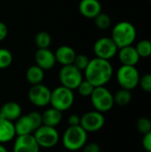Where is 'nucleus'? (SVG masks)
Wrapping results in <instances>:
<instances>
[{
	"label": "nucleus",
	"mask_w": 151,
	"mask_h": 152,
	"mask_svg": "<svg viewBox=\"0 0 151 152\" xmlns=\"http://www.w3.org/2000/svg\"><path fill=\"white\" fill-rule=\"evenodd\" d=\"M85 79L94 87L105 86L113 77V66L109 61L94 57L85 69Z\"/></svg>",
	"instance_id": "1"
},
{
	"label": "nucleus",
	"mask_w": 151,
	"mask_h": 152,
	"mask_svg": "<svg viewBox=\"0 0 151 152\" xmlns=\"http://www.w3.org/2000/svg\"><path fill=\"white\" fill-rule=\"evenodd\" d=\"M137 37L135 26L127 20L117 22L112 28L111 38L118 47V49L133 45Z\"/></svg>",
	"instance_id": "2"
},
{
	"label": "nucleus",
	"mask_w": 151,
	"mask_h": 152,
	"mask_svg": "<svg viewBox=\"0 0 151 152\" xmlns=\"http://www.w3.org/2000/svg\"><path fill=\"white\" fill-rule=\"evenodd\" d=\"M88 134L80 126H69L62 134L61 142L63 147L69 151L82 150L87 142Z\"/></svg>",
	"instance_id": "3"
},
{
	"label": "nucleus",
	"mask_w": 151,
	"mask_h": 152,
	"mask_svg": "<svg viewBox=\"0 0 151 152\" xmlns=\"http://www.w3.org/2000/svg\"><path fill=\"white\" fill-rule=\"evenodd\" d=\"M13 124L16 136L33 134L34 132L43 125L42 114L37 111H31L26 115H21Z\"/></svg>",
	"instance_id": "4"
},
{
	"label": "nucleus",
	"mask_w": 151,
	"mask_h": 152,
	"mask_svg": "<svg viewBox=\"0 0 151 152\" xmlns=\"http://www.w3.org/2000/svg\"><path fill=\"white\" fill-rule=\"evenodd\" d=\"M75 102V94L73 90L60 86L55 87L51 94L50 104L53 108L64 112L69 110Z\"/></svg>",
	"instance_id": "5"
},
{
	"label": "nucleus",
	"mask_w": 151,
	"mask_h": 152,
	"mask_svg": "<svg viewBox=\"0 0 151 152\" xmlns=\"http://www.w3.org/2000/svg\"><path fill=\"white\" fill-rule=\"evenodd\" d=\"M90 99L94 110H97L101 113L109 111L115 105L113 94L105 86L95 87L92 95L90 96Z\"/></svg>",
	"instance_id": "6"
},
{
	"label": "nucleus",
	"mask_w": 151,
	"mask_h": 152,
	"mask_svg": "<svg viewBox=\"0 0 151 152\" xmlns=\"http://www.w3.org/2000/svg\"><path fill=\"white\" fill-rule=\"evenodd\" d=\"M116 77L122 89L132 91L139 86L141 76L135 66L121 65L117 71Z\"/></svg>",
	"instance_id": "7"
},
{
	"label": "nucleus",
	"mask_w": 151,
	"mask_h": 152,
	"mask_svg": "<svg viewBox=\"0 0 151 152\" xmlns=\"http://www.w3.org/2000/svg\"><path fill=\"white\" fill-rule=\"evenodd\" d=\"M40 149H51L57 145L60 141V134L55 127L42 125L33 134Z\"/></svg>",
	"instance_id": "8"
},
{
	"label": "nucleus",
	"mask_w": 151,
	"mask_h": 152,
	"mask_svg": "<svg viewBox=\"0 0 151 152\" xmlns=\"http://www.w3.org/2000/svg\"><path fill=\"white\" fill-rule=\"evenodd\" d=\"M61 86L70 90H77L80 83L84 80L82 71L77 69L73 64L62 66L59 72Z\"/></svg>",
	"instance_id": "9"
},
{
	"label": "nucleus",
	"mask_w": 151,
	"mask_h": 152,
	"mask_svg": "<svg viewBox=\"0 0 151 152\" xmlns=\"http://www.w3.org/2000/svg\"><path fill=\"white\" fill-rule=\"evenodd\" d=\"M118 52V47L111 37H103L97 39L93 45V53L95 57L109 61L114 58Z\"/></svg>",
	"instance_id": "10"
},
{
	"label": "nucleus",
	"mask_w": 151,
	"mask_h": 152,
	"mask_svg": "<svg viewBox=\"0 0 151 152\" xmlns=\"http://www.w3.org/2000/svg\"><path fill=\"white\" fill-rule=\"evenodd\" d=\"M52 91L48 86L43 84L31 86L28 92L29 102L36 107L42 108L50 104Z\"/></svg>",
	"instance_id": "11"
},
{
	"label": "nucleus",
	"mask_w": 151,
	"mask_h": 152,
	"mask_svg": "<svg viewBox=\"0 0 151 152\" xmlns=\"http://www.w3.org/2000/svg\"><path fill=\"white\" fill-rule=\"evenodd\" d=\"M105 125L103 113L97 110H92L85 113L80 118V126L88 134L95 133L102 129Z\"/></svg>",
	"instance_id": "12"
},
{
	"label": "nucleus",
	"mask_w": 151,
	"mask_h": 152,
	"mask_svg": "<svg viewBox=\"0 0 151 152\" xmlns=\"http://www.w3.org/2000/svg\"><path fill=\"white\" fill-rule=\"evenodd\" d=\"M40 147L33 134L16 136L12 152H39Z\"/></svg>",
	"instance_id": "13"
},
{
	"label": "nucleus",
	"mask_w": 151,
	"mask_h": 152,
	"mask_svg": "<svg viewBox=\"0 0 151 152\" xmlns=\"http://www.w3.org/2000/svg\"><path fill=\"white\" fill-rule=\"evenodd\" d=\"M35 61L36 65H37L44 71L52 69L56 64L54 53L51 51L49 48L37 49V51L35 53Z\"/></svg>",
	"instance_id": "14"
},
{
	"label": "nucleus",
	"mask_w": 151,
	"mask_h": 152,
	"mask_svg": "<svg viewBox=\"0 0 151 152\" xmlns=\"http://www.w3.org/2000/svg\"><path fill=\"white\" fill-rule=\"evenodd\" d=\"M22 115V108L13 101L6 102L0 107V118L14 122Z\"/></svg>",
	"instance_id": "15"
},
{
	"label": "nucleus",
	"mask_w": 151,
	"mask_h": 152,
	"mask_svg": "<svg viewBox=\"0 0 151 152\" xmlns=\"http://www.w3.org/2000/svg\"><path fill=\"white\" fill-rule=\"evenodd\" d=\"M117 56L121 64L125 66H136L141 59L135 49V46L133 45L118 49Z\"/></svg>",
	"instance_id": "16"
},
{
	"label": "nucleus",
	"mask_w": 151,
	"mask_h": 152,
	"mask_svg": "<svg viewBox=\"0 0 151 152\" xmlns=\"http://www.w3.org/2000/svg\"><path fill=\"white\" fill-rule=\"evenodd\" d=\"M78 10L84 17L94 19L101 12V4L99 0H81Z\"/></svg>",
	"instance_id": "17"
},
{
	"label": "nucleus",
	"mask_w": 151,
	"mask_h": 152,
	"mask_svg": "<svg viewBox=\"0 0 151 152\" xmlns=\"http://www.w3.org/2000/svg\"><path fill=\"white\" fill-rule=\"evenodd\" d=\"M56 62L60 63L61 66L73 64L76 58L75 50L69 45H61L54 52Z\"/></svg>",
	"instance_id": "18"
},
{
	"label": "nucleus",
	"mask_w": 151,
	"mask_h": 152,
	"mask_svg": "<svg viewBox=\"0 0 151 152\" xmlns=\"http://www.w3.org/2000/svg\"><path fill=\"white\" fill-rule=\"evenodd\" d=\"M15 136L16 132L13 122L0 118V143H7L12 141Z\"/></svg>",
	"instance_id": "19"
},
{
	"label": "nucleus",
	"mask_w": 151,
	"mask_h": 152,
	"mask_svg": "<svg viewBox=\"0 0 151 152\" xmlns=\"http://www.w3.org/2000/svg\"><path fill=\"white\" fill-rule=\"evenodd\" d=\"M62 120V112L51 107L45 110L42 113V122L43 125L55 127L61 124Z\"/></svg>",
	"instance_id": "20"
},
{
	"label": "nucleus",
	"mask_w": 151,
	"mask_h": 152,
	"mask_svg": "<svg viewBox=\"0 0 151 152\" xmlns=\"http://www.w3.org/2000/svg\"><path fill=\"white\" fill-rule=\"evenodd\" d=\"M26 80L31 86L42 84L44 79V70L37 65L30 66L26 71Z\"/></svg>",
	"instance_id": "21"
},
{
	"label": "nucleus",
	"mask_w": 151,
	"mask_h": 152,
	"mask_svg": "<svg viewBox=\"0 0 151 152\" xmlns=\"http://www.w3.org/2000/svg\"><path fill=\"white\" fill-rule=\"evenodd\" d=\"M113 96H114L115 104L118 106H122V107L128 105L131 102L132 98H133L131 91L122 89V88L118 90L115 94H113Z\"/></svg>",
	"instance_id": "22"
},
{
	"label": "nucleus",
	"mask_w": 151,
	"mask_h": 152,
	"mask_svg": "<svg viewBox=\"0 0 151 152\" xmlns=\"http://www.w3.org/2000/svg\"><path fill=\"white\" fill-rule=\"evenodd\" d=\"M52 44V37L46 31H40L35 37V45L38 49L49 48Z\"/></svg>",
	"instance_id": "23"
},
{
	"label": "nucleus",
	"mask_w": 151,
	"mask_h": 152,
	"mask_svg": "<svg viewBox=\"0 0 151 152\" xmlns=\"http://www.w3.org/2000/svg\"><path fill=\"white\" fill-rule=\"evenodd\" d=\"M135 49L140 56V58H149L151 56V41L149 39L140 40Z\"/></svg>",
	"instance_id": "24"
},
{
	"label": "nucleus",
	"mask_w": 151,
	"mask_h": 152,
	"mask_svg": "<svg viewBox=\"0 0 151 152\" xmlns=\"http://www.w3.org/2000/svg\"><path fill=\"white\" fill-rule=\"evenodd\" d=\"M93 20H94L95 26L97 27V28H99L101 30H106L111 25V19H110L109 15H108L107 13H104L102 12L100 14H98Z\"/></svg>",
	"instance_id": "25"
},
{
	"label": "nucleus",
	"mask_w": 151,
	"mask_h": 152,
	"mask_svg": "<svg viewBox=\"0 0 151 152\" xmlns=\"http://www.w3.org/2000/svg\"><path fill=\"white\" fill-rule=\"evenodd\" d=\"M12 54L6 48H0V69H7L12 62Z\"/></svg>",
	"instance_id": "26"
},
{
	"label": "nucleus",
	"mask_w": 151,
	"mask_h": 152,
	"mask_svg": "<svg viewBox=\"0 0 151 152\" xmlns=\"http://www.w3.org/2000/svg\"><path fill=\"white\" fill-rule=\"evenodd\" d=\"M94 88L95 87L90 82H88L87 80L84 79L80 83V85L78 86L77 90V92H78L80 96H82L84 98H88V97L90 98V96L92 95Z\"/></svg>",
	"instance_id": "27"
},
{
	"label": "nucleus",
	"mask_w": 151,
	"mask_h": 152,
	"mask_svg": "<svg viewBox=\"0 0 151 152\" xmlns=\"http://www.w3.org/2000/svg\"><path fill=\"white\" fill-rule=\"evenodd\" d=\"M137 131L142 134H146L151 131V120L148 118H141L136 122Z\"/></svg>",
	"instance_id": "28"
},
{
	"label": "nucleus",
	"mask_w": 151,
	"mask_h": 152,
	"mask_svg": "<svg viewBox=\"0 0 151 152\" xmlns=\"http://www.w3.org/2000/svg\"><path fill=\"white\" fill-rule=\"evenodd\" d=\"M89 61H90V59L88 58L87 55L80 53V54H77L76 55V58L74 60L73 65L77 69H78L79 70L85 71V69H86V67L89 64Z\"/></svg>",
	"instance_id": "29"
},
{
	"label": "nucleus",
	"mask_w": 151,
	"mask_h": 152,
	"mask_svg": "<svg viewBox=\"0 0 151 152\" xmlns=\"http://www.w3.org/2000/svg\"><path fill=\"white\" fill-rule=\"evenodd\" d=\"M139 86L144 92L151 94V73H147L140 77Z\"/></svg>",
	"instance_id": "30"
},
{
	"label": "nucleus",
	"mask_w": 151,
	"mask_h": 152,
	"mask_svg": "<svg viewBox=\"0 0 151 152\" xmlns=\"http://www.w3.org/2000/svg\"><path fill=\"white\" fill-rule=\"evenodd\" d=\"M142 144L143 149L147 152H151V131L143 135Z\"/></svg>",
	"instance_id": "31"
},
{
	"label": "nucleus",
	"mask_w": 151,
	"mask_h": 152,
	"mask_svg": "<svg viewBox=\"0 0 151 152\" xmlns=\"http://www.w3.org/2000/svg\"><path fill=\"white\" fill-rule=\"evenodd\" d=\"M83 152H101V146L97 142L86 143L83 147Z\"/></svg>",
	"instance_id": "32"
},
{
	"label": "nucleus",
	"mask_w": 151,
	"mask_h": 152,
	"mask_svg": "<svg viewBox=\"0 0 151 152\" xmlns=\"http://www.w3.org/2000/svg\"><path fill=\"white\" fill-rule=\"evenodd\" d=\"M80 118L81 117L77 114H71L68 118V124L69 126H80Z\"/></svg>",
	"instance_id": "33"
},
{
	"label": "nucleus",
	"mask_w": 151,
	"mask_h": 152,
	"mask_svg": "<svg viewBox=\"0 0 151 152\" xmlns=\"http://www.w3.org/2000/svg\"><path fill=\"white\" fill-rule=\"evenodd\" d=\"M8 35V28L6 24L0 20V42L4 40Z\"/></svg>",
	"instance_id": "34"
},
{
	"label": "nucleus",
	"mask_w": 151,
	"mask_h": 152,
	"mask_svg": "<svg viewBox=\"0 0 151 152\" xmlns=\"http://www.w3.org/2000/svg\"><path fill=\"white\" fill-rule=\"evenodd\" d=\"M0 152H9L8 150L5 148V146L4 144H1L0 143Z\"/></svg>",
	"instance_id": "35"
},
{
	"label": "nucleus",
	"mask_w": 151,
	"mask_h": 152,
	"mask_svg": "<svg viewBox=\"0 0 151 152\" xmlns=\"http://www.w3.org/2000/svg\"><path fill=\"white\" fill-rule=\"evenodd\" d=\"M150 4H151V0H150Z\"/></svg>",
	"instance_id": "36"
},
{
	"label": "nucleus",
	"mask_w": 151,
	"mask_h": 152,
	"mask_svg": "<svg viewBox=\"0 0 151 152\" xmlns=\"http://www.w3.org/2000/svg\"><path fill=\"white\" fill-rule=\"evenodd\" d=\"M150 98H151V95H150Z\"/></svg>",
	"instance_id": "37"
}]
</instances>
